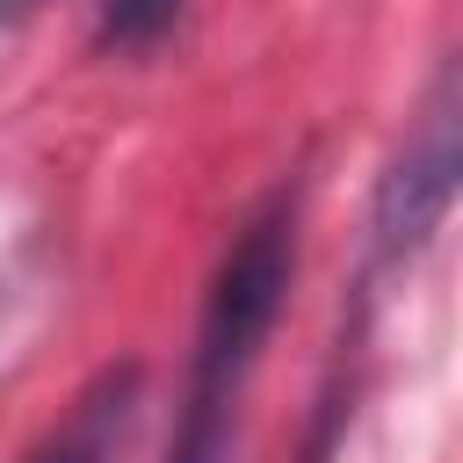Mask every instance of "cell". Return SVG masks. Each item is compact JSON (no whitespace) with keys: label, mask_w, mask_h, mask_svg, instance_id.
<instances>
[{"label":"cell","mask_w":463,"mask_h":463,"mask_svg":"<svg viewBox=\"0 0 463 463\" xmlns=\"http://www.w3.org/2000/svg\"><path fill=\"white\" fill-rule=\"evenodd\" d=\"M289 282H297V188H275L232 232V246L210 275L166 463H224L246 376H253V362H260V347H268V333L289 304Z\"/></svg>","instance_id":"cell-1"},{"label":"cell","mask_w":463,"mask_h":463,"mask_svg":"<svg viewBox=\"0 0 463 463\" xmlns=\"http://www.w3.org/2000/svg\"><path fill=\"white\" fill-rule=\"evenodd\" d=\"M456 174H463V87H456V58H449L427 80V94L376 181L369 232H376L383 260H412L434 246V232L449 224V203H456Z\"/></svg>","instance_id":"cell-2"},{"label":"cell","mask_w":463,"mask_h":463,"mask_svg":"<svg viewBox=\"0 0 463 463\" xmlns=\"http://www.w3.org/2000/svg\"><path fill=\"white\" fill-rule=\"evenodd\" d=\"M29 7H43V0H0V14L14 22V14H29Z\"/></svg>","instance_id":"cell-5"},{"label":"cell","mask_w":463,"mask_h":463,"mask_svg":"<svg viewBox=\"0 0 463 463\" xmlns=\"http://www.w3.org/2000/svg\"><path fill=\"white\" fill-rule=\"evenodd\" d=\"M174 14H181V0H109L101 36H109V43H152Z\"/></svg>","instance_id":"cell-3"},{"label":"cell","mask_w":463,"mask_h":463,"mask_svg":"<svg viewBox=\"0 0 463 463\" xmlns=\"http://www.w3.org/2000/svg\"><path fill=\"white\" fill-rule=\"evenodd\" d=\"M29 463H101V449H94L87 434H65V441H51V449H36Z\"/></svg>","instance_id":"cell-4"}]
</instances>
